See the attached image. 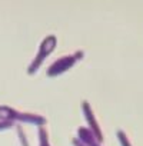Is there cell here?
Returning a JSON list of instances; mask_svg holds the SVG:
<instances>
[{
	"label": "cell",
	"mask_w": 143,
	"mask_h": 146,
	"mask_svg": "<svg viewBox=\"0 0 143 146\" xmlns=\"http://www.w3.org/2000/svg\"><path fill=\"white\" fill-rule=\"evenodd\" d=\"M0 120H22V122H30V123H37V125H43L46 123V119L39 116V115H32V113H22L17 112L12 108L7 106H0Z\"/></svg>",
	"instance_id": "cell-1"
},
{
	"label": "cell",
	"mask_w": 143,
	"mask_h": 146,
	"mask_svg": "<svg viewBox=\"0 0 143 146\" xmlns=\"http://www.w3.org/2000/svg\"><path fill=\"white\" fill-rule=\"evenodd\" d=\"M83 56L82 52H77L75 54H70V56H66V57H60L59 60H56L47 70V76H57L60 75L62 72H66L67 69H70L73 66L80 57Z\"/></svg>",
	"instance_id": "cell-2"
},
{
	"label": "cell",
	"mask_w": 143,
	"mask_h": 146,
	"mask_svg": "<svg viewBox=\"0 0 143 146\" xmlns=\"http://www.w3.org/2000/svg\"><path fill=\"white\" fill-rule=\"evenodd\" d=\"M54 46H56V37H54V36H49V37L44 39V42L42 43L40 50H39V53H37L34 62H33V63L30 64V67H29V73H34V72H36V69L42 64V62L44 60V57H46L50 52H53Z\"/></svg>",
	"instance_id": "cell-3"
},
{
	"label": "cell",
	"mask_w": 143,
	"mask_h": 146,
	"mask_svg": "<svg viewBox=\"0 0 143 146\" xmlns=\"http://www.w3.org/2000/svg\"><path fill=\"white\" fill-rule=\"evenodd\" d=\"M83 110H85V115H86V117H87V120H89L90 126L93 127L95 135L97 136L99 142H102V132H100V129H99V125L95 122V117H93V113H92V110H90V108H89V103L83 102Z\"/></svg>",
	"instance_id": "cell-4"
},
{
	"label": "cell",
	"mask_w": 143,
	"mask_h": 146,
	"mask_svg": "<svg viewBox=\"0 0 143 146\" xmlns=\"http://www.w3.org/2000/svg\"><path fill=\"white\" fill-rule=\"evenodd\" d=\"M79 139L83 140V143H86V146H99L97 140H95V136H92V133L86 129H79Z\"/></svg>",
	"instance_id": "cell-5"
},
{
	"label": "cell",
	"mask_w": 143,
	"mask_h": 146,
	"mask_svg": "<svg viewBox=\"0 0 143 146\" xmlns=\"http://www.w3.org/2000/svg\"><path fill=\"white\" fill-rule=\"evenodd\" d=\"M39 137H40V146H49V140H47V132L40 127L39 129Z\"/></svg>",
	"instance_id": "cell-6"
},
{
	"label": "cell",
	"mask_w": 143,
	"mask_h": 146,
	"mask_svg": "<svg viewBox=\"0 0 143 146\" xmlns=\"http://www.w3.org/2000/svg\"><path fill=\"white\" fill-rule=\"evenodd\" d=\"M117 136H119V140H120L122 146H130V143H129V140H127V137L124 136L123 132H117Z\"/></svg>",
	"instance_id": "cell-7"
},
{
	"label": "cell",
	"mask_w": 143,
	"mask_h": 146,
	"mask_svg": "<svg viewBox=\"0 0 143 146\" xmlns=\"http://www.w3.org/2000/svg\"><path fill=\"white\" fill-rule=\"evenodd\" d=\"M13 123L12 122H7V120H0V130H3V129H9L12 127Z\"/></svg>",
	"instance_id": "cell-8"
},
{
	"label": "cell",
	"mask_w": 143,
	"mask_h": 146,
	"mask_svg": "<svg viewBox=\"0 0 143 146\" xmlns=\"http://www.w3.org/2000/svg\"><path fill=\"white\" fill-rule=\"evenodd\" d=\"M73 145H76V146H86V145H83L79 139H75V140H73Z\"/></svg>",
	"instance_id": "cell-9"
}]
</instances>
